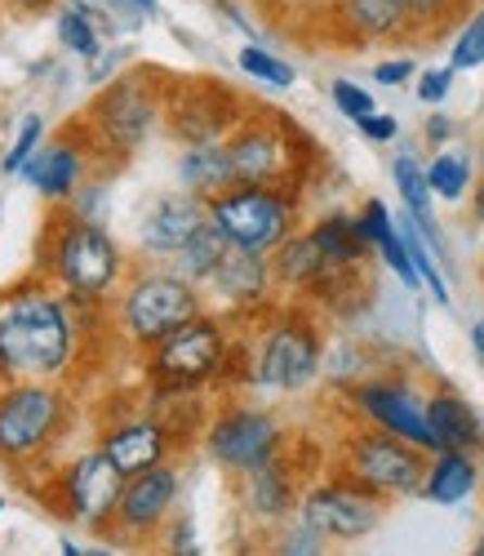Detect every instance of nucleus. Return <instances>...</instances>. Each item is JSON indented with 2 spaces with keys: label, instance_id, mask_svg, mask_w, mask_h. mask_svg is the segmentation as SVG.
<instances>
[{
  "label": "nucleus",
  "instance_id": "obj_1",
  "mask_svg": "<svg viewBox=\"0 0 484 556\" xmlns=\"http://www.w3.org/2000/svg\"><path fill=\"white\" fill-rule=\"evenodd\" d=\"M72 312V299L44 271L0 286V383L63 379L80 348Z\"/></svg>",
  "mask_w": 484,
  "mask_h": 556
},
{
  "label": "nucleus",
  "instance_id": "obj_2",
  "mask_svg": "<svg viewBox=\"0 0 484 556\" xmlns=\"http://www.w3.org/2000/svg\"><path fill=\"white\" fill-rule=\"evenodd\" d=\"M36 271H44L63 294L107 299L125 281V254L99 218H80L72 205H50L36 241Z\"/></svg>",
  "mask_w": 484,
  "mask_h": 556
},
{
  "label": "nucleus",
  "instance_id": "obj_3",
  "mask_svg": "<svg viewBox=\"0 0 484 556\" xmlns=\"http://www.w3.org/2000/svg\"><path fill=\"white\" fill-rule=\"evenodd\" d=\"M72 396L59 379H14L0 383V463L31 468L72 428Z\"/></svg>",
  "mask_w": 484,
  "mask_h": 556
},
{
  "label": "nucleus",
  "instance_id": "obj_4",
  "mask_svg": "<svg viewBox=\"0 0 484 556\" xmlns=\"http://www.w3.org/2000/svg\"><path fill=\"white\" fill-rule=\"evenodd\" d=\"M201 316V286L182 271H133L116 290V320L129 343L156 348L165 334Z\"/></svg>",
  "mask_w": 484,
  "mask_h": 556
},
{
  "label": "nucleus",
  "instance_id": "obj_5",
  "mask_svg": "<svg viewBox=\"0 0 484 556\" xmlns=\"http://www.w3.org/2000/svg\"><path fill=\"white\" fill-rule=\"evenodd\" d=\"M165 116V94L148 85V76H116L93 94L80 125L103 156H129L152 138Z\"/></svg>",
  "mask_w": 484,
  "mask_h": 556
},
{
  "label": "nucleus",
  "instance_id": "obj_6",
  "mask_svg": "<svg viewBox=\"0 0 484 556\" xmlns=\"http://www.w3.org/2000/svg\"><path fill=\"white\" fill-rule=\"evenodd\" d=\"M209 218L227 231L231 245H245L258 254H276L298 231V205L284 188L263 182H235L209 201Z\"/></svg>",
  "mask_w": 484,
  "mask_h": 556
},
{
  "label": "nucleus",
  "instance_id": "obj_7",
  "mask_svg": "<svg viewBox=\"0 0 484 556\" xmlns=\"http://www.w3.org/2000/svg\"><path fill=\"white\" fill-rule=\"evenodd\" d=\"M227 152L235 165V182H263V188H284L298 174V129L276 112H245L231 134Z\"/></svg>",
  "mask_w": 484,
  "mask_h": 556
},
{
  "label": "nucleus",
  "instance_id": "obj_8",
  "mask_svg": "<svg viewBox=\"0 0 484 556\" xmlns=\"http://www.w3.org/2000/svg\"><path fill=\"white\" fill-rule=\"evenodd\" d=\"M426 450L386 432V428H365L347 437V477L360 485L378 490L382 498H400V494H422L426 481Z\"/></svg>",
  "mask_w": 484,
  "mask_h": 556
},
{
  "label": "nucleus",
  "instance_id": "obj_9",
  "mask_svg": "<svg viewBox=\"0 0 484 556\" xmlns=\"http://www.w3.org/2000/svg\"><path fill=\"white\" fill-rule=\"evenodd\" d=\"M222 356H227V334L218 320L201 312L196 320L165 334L156 348H148V375L161 392H191L218 375Z\"/></svg>",
  "mask_w": 484,
  "mask_h": 556
},
{
  "label": "nucleus",
  "instance_id": "obj_10",
  "mask_svg": "<svg viewBox=\"0 0 484 556\" xmlns=\"http://www.w3.org/2000/svg\"><path fill=\"white\" fill-rule=\"evenodd\" d=\"M125 472L116 468V463L103 454V450H85L80 458H72L67 468L59 472V481H54V507L67 517V521H76V526H85V530H93V534H107L112 530V517H116V503H120V494H125Z\"/></svg>",
  "mask_w": 484,
  "mask_h": 556
},
{
  "label": "nucleus",
  "instance_id": "obj_11",
  "mask_svg": "<svg viewBox=\"0 0 484 556\" xmlns=\"http://www.w3.org/2000/svg\"><path fill=\"white\" fill-rule=\"evenodd\" d=\"M284 445L280 437V424L271 419L267 409H254V405H235V409H222L218 419L205 428V450L218 468L227 472H254L263 468L267 458H276Z\"/></svg>",
  "mask_w": 484,
  "mask_h": 556
},
{
  "label": "nucleus",
  "instance_id": "obj_12",
  "mask_svg": "<svg viewBox=\"0 0 484 556\" xmlns=\"http://www.w3.org/2000/svg\"><path fill=\"white\" fill-rule=\"evenodd\" d=\"M240 121H245V108L235 103L227 85L187 80L165 94V125L178 143H222Z\"/></svg>",
  "mask_w": 484,
  "mask_h": 556
},
{
  "label": "nucleus",
  "instance_id": "obj_13",
  "mask_svg": "<svg viewBox=\"0 0 484 556\" xmlns=\"http://www.w3.org/2000/svg\"><path fill=\"white\" fill-rule=\"evenodd\" d=\"M382 517V494L360 485L356 477L347 481H329V485H316L307 490L303 498V521L311 530L324 534V543H356L365 539Z\"/></svg>",
  "mask_w": 484,
  "mask_h": 556
},
{
  "label": "nucleus",
  "instance_id": "obj_14",
  "mask_svg": "<svg viewBox=\"0 0 484 556\" xmlns=\"http://www.w3.org/2000/svg\"><path fill=\"white\" fill-rule=\"evenodd\" d=\"M178 503V468L174 463H161V468H148L125 481V494L116 503V517L107 539L112 543H148L165 530L169 513Z\"/></svg>",
  "mask_w": 484,
  "mask_h": 556
},
{
  "label": "nucleus",
  "instance_id": "obj_15",
  "mask_svg": "<svg viewBox=\"0 0 484 556\" xmlns=\"http://www.w3.org/2000/svg\"><path fill=\"white\" fill-rule=\"evenodd\" d=\"M103 156L99 148H93V138L85 125L59 134V138H44L40 152L23 165V178L36 188V197L44 205H67L76 197V188L89 178V161Z\"/></svg>",
  "mask_w": 484,
  "mask_h": 556
},
{
  "label": "nucleus",
  "instance_id": "obj_16",
  "mask_svg": "<svg viewBox=\"0 0 484 556\" xmlns=\"http://www.w3.org/2000/svg\"><path fill=\"white\" fill-rule=\"evenodd\" d=\"M316 369H320V339H316V330L307 326L303 316H284L280 326L267 330V343H263L254 379L263 388H276V392H298V388H307L316 379Z\"/></svg>",
  "mask_w": 484,
  "mask_h": 556
},
{
  "label": "nucleus",
  "instance_id": "obj_17",
  "mask_svg": "<svg viewBox=\"0 0 484 556\" xmlns=\"http://www.w3.org/2000/svg\"><path fill=\"white\" fill-rule=\"evenodd\" d=\"M209 223V201L196 192H165L138 218V250L152 258H178V250Z\"/></svg>",
  "mask_w": 484,
  "mask_h": 556
},
{
  "label": "nucleus",
  "instance_id": "obj_18",
  "mask_svg": "<svg viewBox=\"0 0 484 556\" xmlns=\"http://www.w3.org/2000/svg\"><path fill=\"white\" fill-rule=\"evenodd\" d=\"M352 401L360 405V414L369 424H378L386 432L422 445L426 454H435V441H431V428H426V401H418L409 388H400V383H360L352 392Z\"/></svg>",
  "mask_w": 484,
  "mask_h": 556
},
{
  "label": "nucleus",
  "instance_id": "obj_19",
  "mask_svg": "<svg viewBox=\"0 0 484 556\" xmlns=\"http://www.w3.org/2000/svg\"><path fill=\"white\" fill-rule=\"evenodd\" d=\"M99 450L116 463L125 477H138L148 468H161L174 454V432L165 428V419H129V424H116L99 437Z\"/></svg>",
  "mask_w": 484,
  "mask_h": 556
},
{
  "label": "nucleus",
  "instance_id": "obj_20",
  "mask_svg": "<svg viewBox=\"0 0 484 556\" xmlns=\"http://www.w3.org/2000/svg\"><path fill=\"white\" fill-rule=\"evenodd\" d=\"M329 18L352 45H378L409 36V18L400 0H329Z\"/></svg>",
  "mask_w": 484,
  "mask_h": 556
},
{
  "label": "nucleus",
  "instance_id": "obj_21",
  "mask_svg": "<svg viewBox=\"0 0 484 556\" xmlns=\"http://www.w3.org/2000/svg\"><path fill=\"white\" fill-rule=\"evenodd\" d=\"M271 281H276L271 254H258V250H245V245H231L227 258L218 263V271H214V281H209V286H214L227 303H235V307H254V303L267 299Z\"/></svg>",
  "mask_w": 484,
  "mask_h": 556
},
{
  "label": "nucleus",
  "instance_id": "obj_22",
  "mask_svg": "<svg viewBox=\"0 0 484 556\" xmlns=\"http://www.w3.org/2000/svg\"><path fill=\"white\" fill-rule=\"evenodd\" d=\"M337 267H356V263H333V258L320 250V241L311 237V231H294V237H289V241L271 254L276 281L289 286V290H311V294H316Z\"/></svg>",
  "mask_w": 484,
  "mask_h": 556
},
{
  "label": "nucleus",
  "instance_id": "obj_23",
  "mask_svg": "<svg viewBox=\"0 0 484 556\" xmlns=\"http://www.w3.org/2000/svg\"><path fill=\"white\" fill-rule=\"evenodd\" d=\"M54 36L67 54H76L80 63L103 54V36H116V23L107 10L89 5V0H67L54 10Z\"/></svg>",
  "mask_w": 484,
  "mask_h": 556
},
{
  "label": "nucleus",
  "instance_id": "obj_24",
  "mask_svg": "<svg viewBox=\"0 0 484 556\" xmlns=\"http://www.w3.org/2000/svg\"><path fill=\"white\" fill-rule=\"evenodd\" d=\"M426 428H431L435 454L441 450H480V441H484L480 414L454 392H435L426 401Z\"/></svg>",
  "mask_w": 484,
  "mask_h": 556
},
{
  "label": "nucleus",
  "instance_id": "obj_25",
  "mask_svg": "<svg viewBox=\"0 0 484 556\" xmlns=\"http://www.w3.org/2000/svg\"><path fill=\"white\" fill-rule=\"evenodd\" d=\"M178 182L187 192L205 197V201L235 188V165H231V152H227V138L222 143H187L182 156H178Z\"/></svg>",
  "mask_w": 484,
  "mask_h": 556
},
{
  "label": "nucleus",
  "instance_id": "obj_26",
  "mask_svg": "<svg viewBox=\"0 0 484 556\" xmlns=\"http://www.w3.org/2000/svg\"><path fill=\"white\" fill-rule=\"evenodd\" d=\"M475 485H480V463L471 458V450H441V454L431 458V468H426L422 498L441 503V507H454V503H462Z\"/></svg>",
  "mask_w": 484,
  "mask_h": 556
},
{
  "label": "nucleus",
  "instance_id": "obj_27",
  "mask_svg": "<svg viewBox=\"0 0 484 556\" xmlns=\"http://www.w3.org/2000/svg\"><path fill=\"white\" fill-rule=\"evenodd\" d=\"M392 178H396V192H400L405 210L418 218L426 245L445 258V241H441V227H435V210H431V197H435V192H431V182H426V169H422L409 152H400V156L392 161Z\"/></svg>",
  "mask_w": 484,
  "mask_h": 556
},
{
  "label": "nucleus",
  "instance_id": "obj_28",
  "mask_svg": "<svg viewBox=\"0 0 484 556\" xmlns=\"http://www.w3.org/2000/svg\"><path fill=\"white\" fill-rule=\"evenodd\" d=\"M245 498H250L254 517H267V521L289 517V507H294V477L284 468V454H276L263 463V468L245 472Z\"/></svg>",
  "mask_w": 484,
  "mask_h": 556
},
{
  "label": "nucleus",
  "instance_id": "obj_29",
  "mask_svg": "<svg viewBox=\"0 0 484 556\" xmlns=\"http://www.w3.org/2000/svg\"><path fill=\"white\" fill-rule=\"evenodd\" d=\"M227 250H231V241H227V231L209 218L196 237H191L182 250H178V258H174V267L187 276V281H196V286H209L214 281V271H218V263L227 258Z\"/></svg>",
  "mask_w": 484,
  "mask_h": 556
},
{
  "label": "nucleus",
  "instance_id": "obj_30",
  "mask_svg": "<svg viewBox=\"0 0 484 556\" xmlns=\"http://www.w3.org/2000/svg\"><path fill=\"white\" fill-rule=\"evenodd\" d=\"M311 237L320 241V250H324L333 263H365V254L373 250V245L365 241L360 223L347 218V214H329V218H320V223L311 227Z\"/></svg>",
  "mask_w": 484,
  "mask_h": 556
},
{
  "label": "nucleus",
  "instance_id": "obj_31",
  "mask_svg": "<svg viewBox=\"0 0 484 556\" xmlns=\"http://www.w3.org/2000/svg\"><path fill=\"white\" fill-rule=\"evenodd\" d=\"M471 178H475V165H471V152H462V148L435 152L431 165H426V182H431V192L441 201H462L467 188H471Z\"/></svg>",
  "mask_w": 484,
  "mask_h": 556
},
{
  "label": "nucleus",
  "instance_id": "obj_32",
  "mask_svg": "<svg viewBox=\"0 0 484 556\" xmlns=\"http://www.w3.org/2000/svg\"><path fill=\"white\" fill-rule=\"evenodd\" d=\"M400 5L409 18V31H418V36H441L462 14H471V0H400Z\"/></svg>",
  "mask_w": 484,
  "mask_h": 556
},
{
  "label": "nucleus",
  "instance_id": "obj_33",
  "mask_svg": "<svg viewBox=\"0 0 484 556\" xmlns=\"http://www.w3.org/2000/svg\"><path fill=\"white\" fill-rule=\"evenodd\" d=\"M240 72H250L254 80H263V85H276V89H289L298 80V72L289 67L284 59H276V54H267L263 45H245V50H240Z\"/></svg>",
  "mask_w": 484,
  "mask_h": 556
},
{
  "label": "nucleus",
  "instance_id": "obj_34",
  "mask_svg": "<svg viewBox=\"0 0 484 556\" xmlns=\"http://www.w3.org/2000/svg\"><path fill=\"white\" fill-rule=\"evenodd\" d=\"M40 143H44V116H40V112H31V116H23V121H18V134H14L10 152L0 156V174H23V165L40 152Z\"/></svg>",
  "mask_w": 484,
  "mask_h": 556
},
{
  "label": "nucleus",
  "instance_id": "obj_35",
  "mask_svg": "<svg viewBox=\"0 0 484 556\" xmlns=\"http://www.w3.org/2000/svg\"><path fill=\"white\" fill-rule=\"evenodd\" d=\"M449 63H454L458 72L484 67V5L467 14V27H462L458 40H454V59H449Z\"/></svg>",
  "mask_w": 484,
  "mask_h": 556
},
{
  "label": "nucleus",
  "instance_id": "obj_36",
  "mask_svg": "<svg viewBox=\"0 0 484 556\" xmlns=\"http://www.w3.org/2000/svg\"><path fill=\"white\" fill-rule=\"evenodd\" d=\"M378 254H382V263L392 267L409 290H418V286H422V276H418V267H413V258H409V245H405V237H400V227L382 231V237H378Z\"/></svg>",
  "mask_w": 484,
  "mask_h": 556
},
{
  "label": "nucleus",
  "instance_id": "obj_37",
  "mask_svg": "<svg viewBox=\"0 0 484 556\" xmlns=\"http://www.w3.org/2000/svg\"><path fill=\"white\" fill-rule=\"evenodd\" d=\"M329 94H333V108H337V112H343L347 121H360V116L378 112L373 94H369V89H360L356 80H343V76H337V80L329 85Z\"/></svg>",
  "mask_w": 484,
  "mask_h": 556
},
{
  "label": "nucleus",
  "instance_id": "obj_38",
  "mask_svg": "<svg viewBox=\"0 0 484 556\" xmlns=\"http://www.w3.org/2000/svg\"><path fill=\"white\" fill-rule=\"evenodd\" d=\"M454 63L449 67H426L422 76H418V99L426 103V108H441L445 99H449V89H454Z\"/></svg>",
  "mask_w": 484,
  "mask_h": 556
},
{
  "label": "nucleus",
  "instance_id": "obj_39",
  "mask_svg": "<svg viewBox=\"0 0 484 556\" xmlns=\"http://www.w3.org/2000/svg\"><path fill=\"white\" fill-rule=\"evenodd\" d=\"M125 54H129V50L112 45V50H103L99 59H89V85H93V89H103L107 80H116V72H120V63H125Z\"/></svg>",
  "mask_w": 484,
  "mask_h": 556
},
{
  "label": "nucleus",
  "instance_id": "obj_40",
  "mask_svg": "<svg viewBox=\"0 0 484 556\" xmlns=\"http://www.w3.org/2000/svg\"><path fill=\"white\" fill-rule=\"evenodd\" d=\"M356 125H360V134L369 138V143H392V138L400 134V121L386 116V112H369V116H360Z\"/></svg>",
  "mask_w": 484,
  "mask_h": 556
},
{
  "label": "nucleus",
  "instance_id": "obj_41",
  "mask_svg": "<svg viewBox=\"0 0 484 556\" xmlns=\"http://www.w3.org/2000/svg\"><path fill=\"white\" fill-rule=\"evenodd\" d=\"M373 80L378 85H405V80H413V59H386V63H378Z\"/></svg>",
  "mask_w": 484,
  "mask_h": 556
},
{
  "label": "nucleus",
  "instance_id": "obj_42",
  "mask_svg": "<svg viewBox=\"0 0 484 556\" xmlns=\"http://www.w3.org/2000/svg\"><path fill=\"white\" fill-rule=\"evenodd\" d=\"M422 134H426V143H431V148H445L449 138H454V121H449L445 112H431V121H426Z\"/></svg>",
  "mask_w": 484,
  "mask_h": 556
},
{
  "label": "nucleus",
  "instance_id": "obj_43",
  "mask_svg": "<svg viewBox=\"0 0 484 556\" xmlns=\"http://www.w3.org/2000/svg\"><path fill=\"white\" fill-rule=\"evenodd\" d=\"M5 5H10L18 18H36V14H50L59 0H5Z\"/></svg>",
  "mask_w": 484,
  "mask_h": 556
},
{
  "label": "nucleus",
  "instance_id": "obj_44",
  "mask_svg": "<svg viewBox=\"0 0 484 556\" xmlns=\"http://www.w3.org/2000/svg\"><path fill=\"white\" fill-rule=\"evenodd\" d=\"M471 343H475V352L484 361V320H475V326H471Z\"/></svg>",
  "mask_w": 484,
  "mask_h": 556
},
{
  "label": "nucleus",
  "instance_id": "obj_45",
  "mask_svg": "<svg viewBox=\"0 0 484 556\" xmlns=\"http://www.w3.org/2000/svg\"><path fill=\"white\" fill-rule=\"evenodd\" d=\"M271 5H276V10H284V14H289V10H303V5H311V0H271Z\"/></svg>",
  "mask_w": 484,
  "mask_h": 556
},
{
  "label": "nucleus",
  "instance_id": "obj_46",
  "mask_svg": "<svg viewBox=\"0 0 484 556\" xmlns=\"http://www.w3.org/2000/svg\"><path fill=\"white\" fill-rule=\"evenodd\" d=\"M475 218H484V178H480V188H475Z\"/></svg>",
  "mask_w": 484,
  "mask_h": 556
},
{
  "label": "nucleus",
  "instance_id": "obj_47",
  "mask_svg": "<svg viewBox=\"0 0 484 556\" xmlns=\"http://www.w3.org/2000/svg\"><path fill=\"white\" fill-rule=\"evenodd\" d=\"M138 5H142V10H148V14H156V0H138Z\"/></svg>",
  "mask_w": 484,
  "mask_h": 556
},
{
  "label": "nucleus",
  "instance_id": "obj_48",
  "mask_svg": "<svg viewBox=\"0 0 484 556\" xmlns=\"http://www.w3.org/2000/svg\"><path fill=\"white\" fill-rule=\"evenodd\" d=\"M475 552H484V534H480V543H475Z\"/></svg>",
  "mask_w": 484,
  "mask_h": 556
},
{
  "label": "nucleus",
  "instance_id": "obj_49",
  "mask_svg": "<svg viewBox=\"0 0 484 556\" xmlns=\"http://www.w3.org/2000/svg\"><path fill=\"white\" fill-rule=\"evenodd\" d=\"M0 513H5V498H0Z\"/></svg>",
  "mask_w": 484,
  "mask_h": 556
}]
</instances>
